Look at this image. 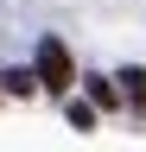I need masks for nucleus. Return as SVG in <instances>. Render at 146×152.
<instances>
[{"label": "nucleus", "mask_w": 146, "mask_h": 152, "mask_svg": "<svg viewBox=\"0 0 146 152\" xmlns=\"http://www.w3.org/2000/svg\"><path fill=\"white\" fill-rule=\"evenodd\" d=\"M121 95L134 108H146V70H121Z\"/></svg>", "instance_id": "2"}, {"label": "nucleus", "mask_w": 146, "mask_h": 152, "mask_svg": "<svg viewBox=\"0 0 146 152\" xmlns=\"http://www.w3.org/2000/svg\"><path fill=\"white\" fill-rule=\"evenodd\" d=\"M89 95H95L102 108H114V102H121V89H114V83H89Z\"/></svg>", "instance_id": "4"}, {"label": "nucleus", "mask_w": 146, "mask_h": 152, "mask_svg": "<svg viewBox=\"0 0 146 152\" xmlns=\"http://www.w3.org/2000/svg\"><path fill=\"white\" fill-rule=\"evenodd\" d=\"M0 83H7L13 95H32V89H38V76H32V70H7V76H0Z\"/></svg>", "instance_id": "3"}, {"label": "nucleus", "mask_w": 146, "mask_h": 152, "mask_svg": "<svg viewBox=\"0 0 146 152\" xmlns=\"http://www.w3.org/2000/svg\"><path fill=\"white\" fill-rule=\"evenodd\" d=\"M38 89H51V95H70V83H76V64H70V51H64V38H45L38 45Z\"/></svg>", "instance_id": "1"}]
</instances>
